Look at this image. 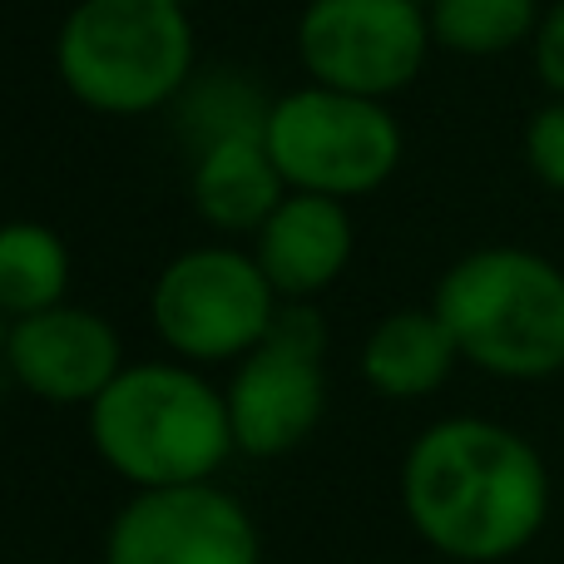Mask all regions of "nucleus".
<instances>
[{
    "label": "nucleus",
    "instance_id": "nucleus-14",
    "mask_svg": "<svg viewBox=\"0 0 564 564\" xmlns=\"http://www.w3.org/2000/svg\"><path fill=\"white\" fill-rule=\"evenodd\" d=\"M69 288V248L55 228L15 218L0 224V307L10 317L59 307Z\"/></svg>",
    "mask_w": 564,
    "mask_h": 564
},
{
    "label": "nucleus",
    "instance_id": "nucleus-12",
    "mask_svg": "<svg viewBox=\"0 0 564 564\" xmlns=\"http://www.w3.org/2000/svg\"><path fill=\"white\" fill-rule=\"evenodd\" d=\"M188 194L214 228L258 234L268 214L288 198V184H282L273 154L263 144V129H243V134H224L198 149Z\"/></svg>",
    "mask_w": 564,
    "mask_h": 564
},
{
    "label": "nucleus",
    "instance_id": "nucleus-3",
    "mask_svg": "<svg viewBox=\"0 0 564 564\" xmlns=\"http://www.w3.org/2000/svg\"><path fill=\"white\" fill-rule=\"evenodd\" d=\"M89 436L105 466L139 490L198 486L224 466L228 451H238L228 397L174 361L119 371L89 406Z\"/></svg>",
    "mask_w": 564,
    "mask_h": 564
},
{
    "label": "nucleus",
    "instance_id": "nucleus-4",
    "mask_svg": "<svg viewBox=\"0 0 564 564\" xmlns=\"http://www.w3.org/2000/svg\"><path fill=\"white\" fill-rule=\"evenodd\" d=\"M55 69L99 115H149L188 89L194 25L178 0H79L55 40Z\"/></svg>",
    "mask_w": 564,
    "mask_h": 564
},
{
    "label": "nucleus",
    "instance_id": "nucleus-11",
    "mask_svg": "<svg viewBox=\"0 0 564 564\" xmlns=\"http://www.w3.org/2000/svg\"><path fill=\"white\" fill-rule=\"evenodd\" d=\"M253 258L278 297H312L332 288L351 258V214L341 198L288 194L253 234Z\"/></svg>",
    "mask_w": 564,
    "mask_h": 564
},
{
    "label": "nucleus",
    "instance_id": "nucleus-6",
    "mask_svg": "<svg viewBox=\"0 0 564 564\" xmlns=\"http://www.w3.org/2000/svg\"><path fill=\"white\" fill-rule=\"evenodd\" d=\"M154 327L178 357L188 361H228L248 357L278 322V292L263 278L253 253L238 248H188L159 273Z\"/></svg>",
    "mask_w": 564,
    "mask_h": 564
},
{
    "label": "nucleus",
    "instance_id": "nucleus-9",
    "mask_svg": "<svg viewBox=\"0 0 564 564\" xmlns=\"http://www.w3.org/2000/svg\"><path fill=\"white\" fill-rule=\"evenodd\" d=\"M105 555L109 564H258V535L228 490L198 480L139 490L119 510Z\"/></svg>",
    "mask_w": 564,
    "mask_h": 564
},
{
    "label": "nucleus",
    "instance_id": "nucleus-1",
    "mask_svg": "<svg viewBox=\"0 0 564 564\" xmlns=\"http://www.w3.org/2000/svg\"><path fill=\"white\" fill-rule=\"evenodd\" d=\"M401 500L416 535L441 555L496 564L545 530L550 470L520 431L456 416L416 436L401 466Z\"/></svg>",
    "mask_w": 564,
    "mask_h": 564
},
{
    "label": "nucleus",
    "instance_id": "nucleus-19",
    "mask_svg": "<svg viewBox=\"0 0 564 564\" xmlns=\"http://www.w3.org/2000/svg\"><path fill=\"white\" fill-rule=\"evenodd\" d=\"M178 6H194V0H178Z\"/></svg>",
    "mask_w": 564,
    "mask_h": 564
},
{
    "label": "nucleus",
    "instance_id": "nucleus-13",
    "mask_svg": "<svg viewBox=\"0 0 564 564\" xmlns=\"http://www.w3.org/2000/svg\"><path fill=\"white\" fill-rule=\"evenodd\" d=\"M456 361L460 347L446 332V322L436 317V307H401L371 327L367 347H361V377L381 397L416 401L446 387Z\"/></svg>",
    "mask_w": 564,
    "mask_h": 564
},
{
    "label": "nucleus",
    "instance_id": "nucleus-10",
    "mask_svg": "<svg viewBox=\"0 0 564 564\" xmlns=\"http://www.w3.org/2000/svg\"><path fill=\"white\" fill-rule=\"evenodd\" d=\"M6 361L25 391L55 406H95L119 377V332L89 307H45L15 317L6 337Z\"/></svg>",
    "mask_w": 564,
    "mask_h": 564
},
{
    "label": "nucleus",
    "instance_id": "nucleus-15",
    "mask_svg": "<svg viewBox=\"0 0 564 564\" xmlns=\"http://www.w3.org/2000/svg\"><path fill=\"white\" fill-rule=\"evenodd\" d=\"M431 40L451 55L490 59L530 45L540 30V0H431Z\"/></svg>",
    "mask_w": 564,
    "mask_h": 564
},
{
    "label": "nucleus",
    "instance_id": "nucleus-18",
    "mask_svg": "<svg viewBox=\"0 0 564 564\" xmlns=\"http://www.w3.org/2000/svg\"><path fill=\"white\" fill-rule=\"evenodd\" d=\"M6 337H10V327H6V307H0V351H6Z\"/></svg>",
    "mask_w": 564,
    "mask_h": 564
},
{
    "label": "nucleus",
    "instance_id": "nucleus-17",
    "mask_svg": "<svg viewBox=\"0 0 564 564\" xmlns=\"http://www.w3.org/2000/svg\"><path fill=\"white\" fill-rule=\"evenodd\" d=\"M530 55H535V75L550 89V99H564V0L545 6L535 40H530Z\"/></svg>",
    "mask_w": 564,
    "mask_h": 564
},
{
    "label": "nucleus",
    "instance_id": "nucleus-5",
    "mask_svg": "<svg viewBox=\"0 0 564 564\" xmlns=\"http://www.w3.org/2000/svg\"><path fill=\"white\" fill-rule=\"evenodd\" d=\"M263 144L292 194H327L341 204L377 194L401 164V124L391 109L327 85L273 99Z\"/></svg>",
    "mask_w": 564,
    "mask_h": 564
},
{
    "label": "nucleus",
    "instance_id": "nucleus-2",
    "mask_svg": "<svg viewBox=\"0 0 564 564\" xmlns=\"http://www.w3.org/2000/svg\"><path fill=\"white\" fill-rule=\"evenodd\" d=\"M470 367L506 381L564 371V268L530 248H476L456 258L431 297Z\"/></svg>",
    "mask_w": 564,
    "mask_h": 564
},
{
    "label": "nucleus",
    "instance_id": "nucleus-8",
    "mask_svg": "<svg viewBox=\"0 0 564 564\" xmlns=\"http://www.w3.org/2000/svg\"><path fill=\"white\" fill-rule=\"evenodd\" d=\"M322 351H327V327L317 312L302 302L278 307L273 332L248 351L228 387V421L238 451L288 456L297 441L312 436L327 406Z\"/></svg>",
    "mask_w": 564,
    "mask_h": 564
},
{
    "label": "nucleus",
    "instance_id": "nucleus-16",
    "mask_svg": "<svg viewBox=\"0 0 564 564\" xmlns=\"http://www.w3.org/2000/svg\"><path fill=\"white\" fill-rule=\"evenodd\" d=\"M525 164L545 188L564 194V99H545L525 124Z\"/></svg>",
    "mask_w": 564,
    "mask_h": 564
},
{
    "label": "nucleus",
    "instance_id": "nucleus-7",
    "mask_svg": "<svg viewBox=\"0 0 564 564\" xmlns=\"http://www.w3.org/2000/svg\"><path fill=\"white\" fill-rule=\"evenodd\" d=\"M431 15L421 0H307L297 55L312 85L387 99L421 75L431 55Z\"/></svg>",
    "mask_w": 564,
    "mask_h": 564
}]
</instances>
